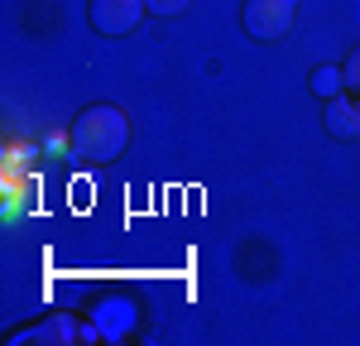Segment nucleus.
Returning <instances> with one entry per match:
<instances>
[{
    "label": "nucleus",
    "mask_w": 360,
    "mask_h": 346,
    "mask_svg": "<svg viewBox=\"0 0 360 346\" xmlns=\"http://www.w3.org/2000/svg\"><path fill=\"white\" fill-rule=\"evenodd\" d=\"M125 140H130V115L120 106H91L72 125V144L82 149L86 159H115L125 149Z\"/></svg>",
    "instance_id": "f257e3e1"
},
{
    "label": "nucleus",
    "mask_w": 360,
    "mask_h": 346,
    "mask_svg": "<svg viewBox=\"0 0 360 346\" xmlns=\"http://www.w3.org/2000/svg\"><path fill=\"white\" fill-rule=\"evenodd\" d=\"M149 5V15H183L193 0H144Z\"/></svg>",
    "instance_id": "423d86ee"
},
{
    "label": "nucleus",
    "mask_w": 360,
    "mask_h": 346,
    "mask_svg": "<svg viewBox=\"0 0 360 346\" xmlns=\"http://www.w3.org/2000/svg\"><path fill=\"white\" fill-rule=\"evenodd\" d=\"M293 0H245V29L255 39H283L293 29Z\"/></svg>",
    "instance_id": "f03ea898"
},
{
    "label": "nucleus",
    "mask_w": 360,
    "mask_h": 346,
    "mask_svg": "<svg viewBox=\"0 0 360 346\" xmlns=\"http://www.w3.org/2000/svg\"><path fill=\"white\" fill-rule=\"evenodd\" d=\"M312 91L327 101V96H336V91H346V63H332V68H322L317 77H312Z\"/></svg>",
    "instance_id": "39448f33"
},
{
    "label": "nucleus",
    "mask_w": 360,
    "mask_h": 346,
    "mask_svg": "<svg viewBox=\"0 0 360 346\" xmlns=\"http://www.w3.org/2000/svg\"><path fill=\"white\" fill-rule=\"evenodd\" d=\"M149 15L144 0H91V25L101 34H130Z\"/></svg>",
    "instance_id": "7ed1b4c3"
},
{
    "label": "nucleus",
    "mask_w": 360,
    "mask_h": 346,
    "mask_svg": "<svg viewBox=\"0 0 360 346\" xmlns=\"http://www.w3.org/2000/svg\"><path fill=\"white\" fill-rule=\"evenodd\" d=\"M346 86L360 96V49H351V58H346Z\"/></svg>",
    "instance_id": "0eeeda50"
},
{
    "label": "nucleus",
    "mask_w": 360,
    "mask_h": 346,
    "mask_svg": "<svg viewBox=\"0 0 360 346\" xmlns=\"http://www.w3.org/2000/svg\"><path fill=\"white\" fill-rule=\"evenodd\" d=\"M327 130L336 140H360V101H351V86L327 96Z\"/></svg>",
    "instance_id": "20e7f679"
}]
</instances>
